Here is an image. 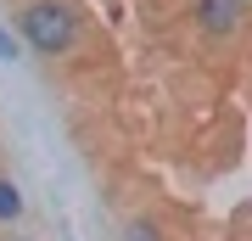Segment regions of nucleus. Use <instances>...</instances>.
I'll use <instances>...</instances> for the list:
<instances>
[{"mask_svg":"<svg viewBox=\"0 0 252 241\" xmlns=\"http://www.w3.org/2000/svg\"><path fill=\"white\" fill-rule=\"evenodd\" d=\"M247 6H252V0H247Z\"/></svg>","mask_w":252,"mask_h":241,"instance_id":"nucleus-7","label":"nucleus"},{"mask_svg":"<svg viewBox=\"0 0 252 241\" xmlns=\"http://www.w3.org/2000/svg\"><path fill=\"white\" fill-rule=\"evenodd\" d=\"M185 23L207 56H241L252 39V6L247 0H185Z\"/></svg>","mask_w":252,"mask_h":241,"instance_id":"nucleus-2","label":"nucleus"},{"mask_svg":"<svg viewBox=\"0 0 252 241\" xmlns=\"http://www.w3.org/2000/svg\"><path fill=\"white\" fill-rule=\"evenodd\" d=\"M0 241H34V236H28V224H11V230H0Z\"/></svg>","mask_w":252,"mask_h":241,"instance_id":"nucleus-6","label":"nucleus"},{"mask_svg":"<svg viewBox=\"0 0 252 241\" xmlns=\"http://www.w3.org/2000/svg\"><path fill=\"white\" fill-rule=\"evenodd\" d=\"M118 241H174V230L162 224V213L152 202H129L118 213Z\"/></svg>","mask_w":252,"mask_h":241,"instance_id":"nucleus-3","label":"nucleus"},{"mask_svg":"<svg viewBox=\"0 0 252 241\" xmlns=\"http://www.w3.org/2000/svg\"><path fill=\"white\" fill-rule=\"evenodd\" d=\"M23 56V39H17V28H6L0 23V62H17Z\"/></svg>","mask_w":252,"mask_h":241,"instance_id":"nucleus-5","label":"nucleus"},{"mask_svg":"<svg viewBox=\"0 0 252 241\" xmlns=\"http://www.w3.org/2000/svg\"><path fill=\"white\" fill-rule=\"evenodd\" d=\"M11 28L39 62H73L90 51V11L79 0H11Z\"/></svg>","mask_w":252,"mask_h":241,"instance_id":"nucleus-1","label":"nucleus"},{"mask_svg":"<svg viewBox=\"0 0 252 241\" xmlns=\"http://www.w3.org/2000/svg\"><path fill=\"white\" fill-rule=\"evenodd\" d=\"M11 224H28V197L11 174H0V230H11Z\"/></svg>","mask_w":252,"mask_h":241,"instance_id":"nucleus-4","label":"nucleus"}]
</instances>
